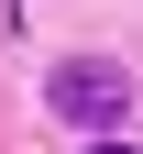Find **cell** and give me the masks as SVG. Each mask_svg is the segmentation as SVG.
I'll list each match as a JSON object with an SVG mask.
<instances>
[{
    "label": "cell",
    "mask_w": 143,
    "mask_h": 154,
    "mask_svg": "<svg viewBox=\"0 0 143 154\" xmlns=\"http://www.w3.org/2000/svg\"><path fill=\"white\" fill-rule=\"evenodd\" d=\"M55 110H66V121H121V110H132V77L99 66V55H77V66H55Z\"/></svg>",
    "instance_id": "1"
},
{
    "label": "cell",
    "mask_w": 143,
    "mask_h": 154,
    "mask_svg": "<svg viewBox=\"0 0 143 154\" xmlns=\"http://www.w3.org/2000/svg\"><path fill=\"white\" fill-rule=\"evenodd\" d=\"M88 154H132V143H88Z\"/></svg>",
    "instance_id": "2"
}]
</instances>
